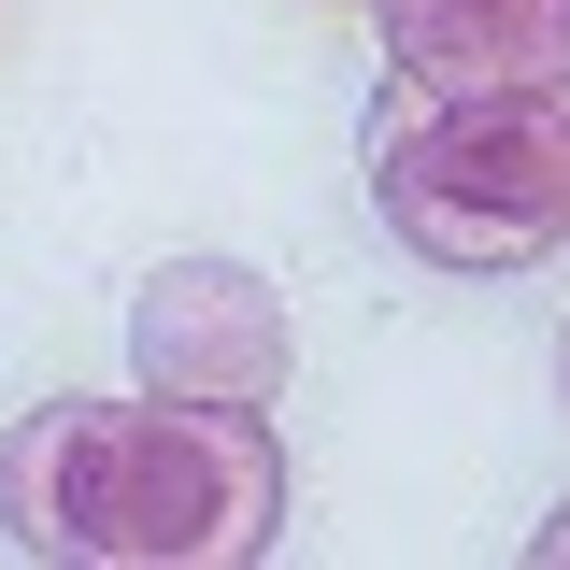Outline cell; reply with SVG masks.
Segmentation results:
<instances>
[{
    "mask_svg": "<svg viewBox=\"0 0 570 570\" xmlns=\"http://www.w3.org/2000/svg\"><path fill=\"white\" fill-rule=\"evenodd\" d=\"M0 513L29 557L71 570H228L285 528L272 414L214 400H43L0 442Z\"/></svg>",
    "mask_w": 570,
    "mask_h": 570,
    "instance_id": "1",
    "label": "cell"
},
{
    "mask_svg": "<svg viewBox=\"0 0 570 570\" xmlns=\"http://www.w3.org/2000/svg\"><path fill=\"white\" fill-rule=\"evenodd\" d=\"M371 200L428 272H528L570 243V71L513 100H400L371 115Z\"/></svg>",
    "mask_w": 570,
    "mask_h": 570,
    "instance_id": "2",
    "label": "cell"
},
{
    "mask_svg": "<svg viewBox=\"0 0 570 570\" xmlns=\"http://www.w3.org/2000/svg\"><path fill=\"white\" fill-rule=\"evenodd\" d=\"M129 371L157 400H214V414H272L299 328H285V285L243 257H157L129 285Z\"/></svg>",
    "mask_w": 570,
    "mask_h": 570,
    "instance_id": "3",
    "label": "cell"
},
{
    "mask_svg": "<svg viewBox=\"0 0 570 570\" xmlns=\"http://www.w3.org/2000/svg\"><path fill=\"white\" fill-rule=\"evenodd\" d=\"M400 100H513L570 71V0H371Z\"/></svg>",
    "mask_w": 570,
    "mask_h": 570,
    "instance_id": "4",
    "label": "cell"
}]
</instances>
